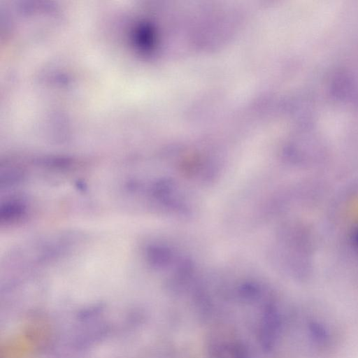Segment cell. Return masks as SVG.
<instances>
[{"label": "cell", "instance_id": "7a4b0ae2", "mask_svg": "<svg viewBox=\"0 0 358 358\" xmlns=\"http://www.w3.org/2000/svg\"><path fill=\"white\" fill-rule=\"evenodd\" d=\"M22 176V172L17 169H9L6 171L1 176V182L4 183L6 185L15 183L21 180Z\"/></svg>", "mask_w": 358, "mask_h": 358}, {"label": "cell", "instance_id": "6da1fadb", "mask_svg": "<svg viewBox=\"0 0 358 358\" xmlns=\"http://www.w3.org/2000/svg\"><path fill=\"white\" fill-rule=\"evenodd\" d=\"M26 211L25 205L19 200L6 201L1 205L0 219L2 222H10L19 220Z\"/></svg>", "mask_w": 358, "mask_h": 358}]
</instances>
